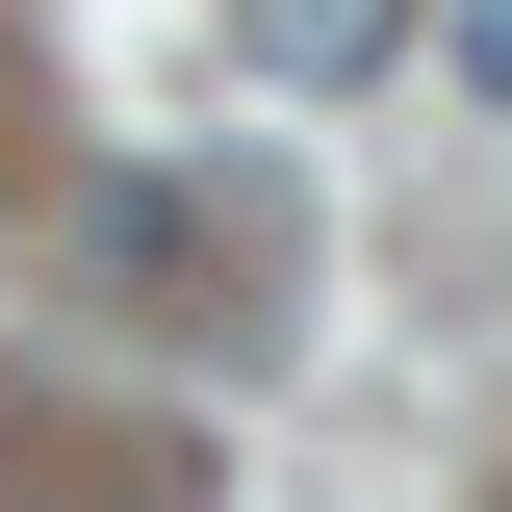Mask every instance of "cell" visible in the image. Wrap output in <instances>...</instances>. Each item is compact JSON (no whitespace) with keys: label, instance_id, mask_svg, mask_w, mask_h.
<instances>
[{"label":"cell","instance_id":"1","mask_svg":"<svg viewBox=\"0 0 512 512\" xmlns=\"http://www.w3.org/2000/svg\"><path fill=\"white\" fill-rule=\"evenodd\" d=\"M231 52L282 77V103H359V77L410 52V0H231Z\"/></svg>","mask_w":512,"mask_h":512}]
</instances>
